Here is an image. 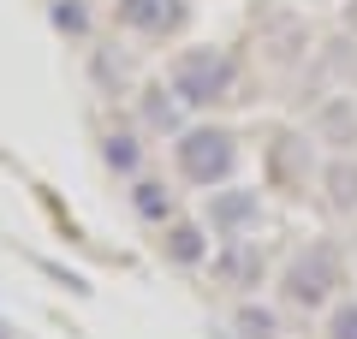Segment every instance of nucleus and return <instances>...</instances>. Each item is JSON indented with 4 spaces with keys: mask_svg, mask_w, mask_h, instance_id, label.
<instances>
[{
    "mask_svg": "<svg viewBox=\"0 0 357 339\" xmlns=\"http://www.w3.org/2000/svg\"><path fill=\"white\" fill-rule=\"evenodd\" d=\"M215 268L227 274V286H256V280H262V250L244 244V239H232L227 250H215Z\"/></svg>",
    "mask_w": 357,
    "mask_h": 339,
    "instance_id": "nucleus-5",
    "label": "nucleus"
},
{
    "mask_svg": "<svg viewBox=\"0 0 357 339\" xmlns=\"http://www.w3.org/2000/svg\"><path fill=\"white\" fill-rule=\"evenodd\" d=\"M340 280H345L340 250H333V244H310V250L292 262V274H286V298L316 310V303H328V298H333V286H340Z\"/></svg>",
    "mask_w": 357,
    "mask_h": 339,
    "instance_id": "nucleus-2",
    "label": "nucleus"
},
{
    "mask_svg": "<svg viewBox=\"0 0 357 339\" xmlns=\"http://www.w3.org/2000/svg\"><path fill=\"white\" fill-rule=\"evenodd\" d=\"M256 209H262V202H256V190H227V197H215V232H238V226H250L256 220Z\"/></svg>",
    "mask_w": 357,
    "mask_h": 339,
    "instance_id": "nucleus-6",
    "label": "nucleus"
},
{
    "mask_svg": "<svg viewBox=\"0 0 357 339\" xmlns=\"http://www.w3.org/2000/svg\"><path fill=\"white\" fill-rule=\"evenodd\" d=\"M238 327H244V339H280L274 310H256V303H244V310H238Z\"/></svg>",
    "mask_w": 357,
    "mask_h": 339,
    "instance_id": "nucleus-9",
    "label": "nucleus"
},
{
    "mask_svg": "<svg viewBox=\"0 0 357 339\" xmlns=\"http://www.w3.org/2000/svg\"><path fill=\"white\" fill-rule=\"evenodd\" d=\"M328 185H333V209H357V167H351V161L333 167Z\"/></svg>",
    "mask_w": 357,
    "mask_h": 339,
    "instance_id": "nucleus-11",
    "label": "nucleus"
},
{
    "mask_svg": "<svg viewBox=\"0 0 357 339\" xmlns=\"http://www.w3.org/2000/svg\"><path fill=\"white\" fill-rule=\"evenodd\" d=\"M238 149H232L227 131H185L178 137V173L191 179V185H220L232 173Z\"/></svg>",
    "mask_w": 357,
    "mask_h": 339,
    "instance_id": "nucleus-3",
    "label": "nucleus"
},
{
    "mask_svg": "<svg viewBox=\"0 0 357 339\" xmlns=\"http://www.w3.org/2000/svg\"><path fill=\"white\" fill-rule=\"evenodd\" d=\"M102 155H107V167H114V173H137V137H126V131H114V137L102 143Z\"/></svg>",
    "mask_w": 357,
    "mask_h": 339,
    "instance_id": "nucleus-7",
    "label": "nucleus"
},
{
    "mask_svg": "<svg viewBox=\"0 0 357 339\" xmlns=\"http://www.w3.org/2000/svg\"><path fill=\"white\" fill-rule=\"evenodd\" d=\"M0 339H6V333H0Z\"/></svg>",
    "mask_w": 357,
    "mask_h": 339,
    "instance_id": "nucleus-14",
    "label": "nucleus"
},
{
    "mask_svg": "<svg viewBox=\"0 0 357 339\" xmlns=\"http://www.w3.org/2000/svg\"><path fill=\"white\" fill-rule=\"evenodd\" d=\"M167 84H173V96L185 101V107H208V101H220L232 89V60L220 48H191V54L173 60Z\"/></svg>",
    "mask_w": 357,
    "mask_h": 339,
    "instance_id": "nucleus-1",
    "label": "nucleus"
},
{
    "mask_svg": "<svg viewBox=\"0 0 357 339\" xmlns=\"http://www.w3.org/2000/svg\"><path fill=\"white\" fill-rule=\"evenodd\" d=\"M54 30L84 36V30H89V6H84V0H54Z\"/></svg>",
    "mask_w": 357,
    "mask_h": 339,
    "instance_id": "nucleus-10",
    "label": "nucleus"
},
{
    "mask_svg": "<svg viewBox=\"0 0 357 339\" xmlns=\"http://www.w3.org/2000/svg\"><path fill=\"white\" fill-rule=\"evenodd\" d=\"M328 339H357V303H340V310H333Z\"/></svg>",
    "mask_w": 357,
    "mask_h": 339,
    "instance_id": "nucleus-13",
    "label": "nucleus"
},
{
    "mask_svg": "<svg viewBox=\"0 0 357 339\" xmlns=\"http://www.w3.org/2000/svg\"><path fill=\"white\" fill-rule=\"evenodd\" d=\"M167 250H173V262H203V232L197 226H173L167 232Z\"/></svg>",
    "mask_w": 357,
    "mask_h": 339,
    "instance_id": "nucleus-8",
    "label": "nucleus"
},
{
    "mask_svg": "<svg viewBox=\"0 0 357 339\" xmlns=\"http://www.w3.org/2000/svg\"><path fill=\"white\" fill-rule=\"evenodd\" d=\"M119 24L137 36H167L185 24V0H119Z\"/></svg>",
    "mask_w": 357,
    "mask_h": 339,
    "instance_id": "nucleus-4",
    "label": "nucleus"
},
{
    "mask_svg": "<svg viewBox=\"0 0 357 339\" xmlns=\"http://www.w3.org/2000/svg\"><path fill=\"white\" fill-rule=\"evenodd\" d=\"M131 202H137L143 220H167V209H173V197H167L161 185H137V197H131Z\"/></svg>",
    "mask_w": 357,
    "mask_h": 339,
    "instance_id": "nucleus-12",
    "label": "nucleus"
}]
</instances>
